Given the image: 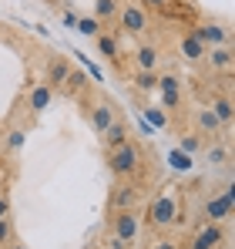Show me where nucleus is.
Listing matches in <instances>:
<instances>
[{
    "label": "nucleus",
    "mask_w": 235,
    "mask_h": 249,
    "mask_svg": "<svg viewBox=\"0 0 235 249\" xmlns=\"http://www.w3.org/2000/svg\"><path fill=\"white\" fill-rule=\"evenodd\" d=\"M108 168L118 178H138L141 175V148L134 142H124L108 152Z\"/></svg>",
    "instance_id": "f257e3e1"
},
{
    "label": "nucleus",
    "mask_w": 235,
    "mask_h": 249,
    "mask_svg": "<svg viewBox=\"0 0 235 249\" xmlns=\"http://www.w3.org/2000/svg\"><path fill=\"white\" fill-rule=\"evenodd\" d=\"M138 206H141L138 178H118V185L111 189V199H108V209L111 212H124V209H138Z\"/></svg>",
    "instance_id": "f03ea898"
},
{
    "label": "nucleus",
    "mask_w": 235,
    "mask_h": 249,
    "mask_svg": "<svg viewBox=\"0 0 235 249\" xmlns=\"http://www.w3.org/2000/svg\"><path fill=\"white\" fill-rule=\"evenodd\" d=\"M111 236H118V239L128 243V246L141 236V215H138V209L111 212Z\"/></svg>",
    "instance_id": "7ed1b4c3"
},
{
    "label": "nucleus",
    "mask_w": 235,
    "mask_h": 249,
    "mask_svg": "<svg viewBox=\"0 0 235 249\" xmlns=\"http://www.w3.org/2000/svg\"><path fill=\"white\" fill-rule=\"evenodd\" d=\"M225 239H229V229L222 222H205L195 236L185 243V249H222Z\"/></svg>",
    "instance_id": "20e7f679"
},
{
    "label": "nucleus",
    "mask_w": 235,
    "mask_h": 249,
    "mask_svg": "<svg viewBox=\"0 0 235 249\" xmlns=\"http://www.w3.org/2000/svg\"><path fill=\"white\" fill-rule=\"evenodd\" d=\"M178 202H175V196H168V192H161L155 202L148 206V222L155 226V229H165V226H171V222H178Z\"/></svg>",
    "instance_id": "39448f33"
},
{
    "label": "nucleus",
    "mask_w": 235,
    "mask_h": 249,
    "mask_svg": "<svg viewBox=\"0 0 235 249\" xmlns=\"http://www.w3.org/2000/svg\"><path fill=\"white\" fill-rule=\"evenodd\" d=\"M118 24H121V31L124 34H145L148 31V14H145V7L141 3H124V7H118Z\"/></svg>",
    "instance_id": "423d86ee"
},
{
    "label": "nucleus",
    "mask_w": 235,
    "mask_h": 249,
    "mask_svg": "<svg viewBox=\"0 0 235 249\" xmlns=\"http://www.w3.org/2000/svg\"><path fill=\"white\" fill-rule=\"evenodd\" d=\"M198 34V41L205 44V47H218V44H232V34H229V27L225 24H215V20H201L192 27Z\"/></svg>",
    "instance_id": "0eeeda50"
},
{
    "label": "nucleus",
    "mask_w": 235,
    "mask_h": 249,
    "mask_svg": "<svg viewBox=\"0 0 235 249\" xmlns=\"http://www.w3.org/2000/svg\"><path fill=\"white\" fill-rule=\"evenodd\" d=\"M232 215V192L225 189L222 196H212L205 206H201V219L205 222H225Z\"/></svg>",
    "instance_id": "6e6552de"
},
{
    "label": "nucleus",
    "mask_w": 235,
    "mask_h": 249,
    "mask_svg": "<svg viewBox=\"0 0 235 249\" xmlns=\"http://www.w3.org/2000/svg\"><path fill=\"white\" fill-rule=\"evenodd\" d=\"M71 68H74V64H71L64 54H54V57L47 61V68H44V84H47L50 91H61V84L71 74Z\"/></svg>",
    "instance_id": "1a4fd4ad"
},
{
    "label": "nucleus",
    "mask_w": 235,
    "mask_h": 249,
    "mask_svg": "<svg viewBox=\"0 0 235 249\" xmlns=\"http://www.w3.org/2000/svg\"><path fill=\"white\" fill-rule=\"evenodd\" d=\"M50 98H54V91H50L44 81H34L31 91H27V108H31V115L47 111V108H50Z\"/></svg>",
    "instance_id": "9d476101"
},
{
    "label": "nucleus",
    "mask_w": 235,
    "mask_h": 249,
    "mask_svg": "<svg viewBox=\"0 0 235 249\" xmlns=\"http://www.w3.org/2000/svg\"><path fill=\"white\" fill-rule=\"evenodd\" d=\"M115 118H118V115H115V108H111L108 101H94V105L87 108V122H91V128H94L98 135L115 122Z\"/></svg>",
    "instance_id": "9b49d317"
},
{
    "label": "nucleus",
    "mask_w": 235,
    "mask_h": 249,
    "mask_svg": "<svg viewBox=\"0 0 235 249\" xmlns=\"http://www.w3.org/2000/svg\"><path fill=\"white\" fill-rule=\"evenodd\" d=\"M101 142H104V152H111V148H118V145H124V142H131V131H128V124L124 122H111L104 131H101Z\"/></svg>",
    "instance_id": "f8f14e48"
},
{
    "label": "nucleus",
    "mask_w": 235,
    "mask_h": 249,
    "mask_svg": "<svg viewBox=\"0 0 235 249\" xmlns=\"http://www.w3.org/2000/svg\"><path fill=\"white\" fill-rule=\"evenodd\" d=\"M178 51H182V57H185V61H192V64H195V61L205 57V51H208V47L198 41L195 31H185V34H182V41H178Z\"/></svg>",
    "instance_id": "ddd939ff"
},
{
    "label": "nucleus",
    "mask_w": 235,
    "mask_h": 249,
    "mask_svg": "<svg viewBox=\"0 0 235 249\" xmlns=\"http://www.w3.org/2000/svg\"><path fill=\"white\" fill-rule=\"evenodd\" d=\"M158 61H161V54H158L155 44H141L134 51V68L138 71H158Z\"/></svg>",
    "instance_id": "4468645a"
},
{
    "label": "nucleus",
    "mask_w": 235,
    "mask_h": 249,
    "mask_svg": "<svg viewBox=\"0 0 235 249\" xmlns=\"http://www.w3.org/2000/svg\"><path fill=\"white\" fill-rule=\"evenodd\" d=\"M205 57H208V64H212L215 71H229V68H232V44L208 47V51H205Z\"/></svg>",
    "instance_id": "2eb2a0df"
},
{
    "label": "nucleus",
    "mask_w": 235,
    "mask_h": 249,
    "mask_svg": "<svg viewBox=\"0 0 235 249\" xmlns=\"http://www.w3.org/2000/svg\"><path fill=\"white\" fill-rule=\"evenodd\" d=\"M94 44H98V54H101L104 61H111V64H118V61H121V51H118V37H115V34L101 31V34L94 37Z\"/></svg>",
    "instance_id": "dca6fc26"
},
{
    "label": "nucleus",
    "mask_w": 235,
    "mask_h": 249,
    "mask_svg": "<svg viewBox=\"0 0 235 249\" xmlns=\"http://www.w3.org/2000/svg\"><path fill=\"white\" fill-rule=\"evenodd\" d=\"M212 115L222 122V128H229L235 118V105H232V98L229 94H218V98H212Z\"/></svg>",
    "instance_id": "f3484780"
},
{
    "label": "nucleus",
    "mask_w": 235,
    "mask_h": 249,
    "mask_svg": "<svg viewBox=\"0 0 235 249\" xmlns=\"http://www.w3.org/2000/svg\"><path fill=\"white\" fill-rule=\"evenodd\" d=\"M131 88L134 91H141V94H151L158 91V71H131Z\"/></svg>",
    "instance_id": "a211bd4d"
},
{
    "label": "nucleus",
    "mask_w": 235,
    "mask_h": 249,
    "mask_svg": "<svg viewBox=\"0 0 235 249\" xmlns=\"http://www.w3.org/2000/svg\"><path fill=\"white\" fill-rule=\"evenodd\" d=\"M195 124H198V135H218V131H222V122L212 115V108H198Z\"/></svg>",
    "instance_id": "6ab92c4d"
},
{
    "label": "nucleus",
    "mask_w": 235,
    "mask_h": 249,
    "mask_svg": "<svg viewBox=\"0 0 235 249\" xmlns=\"http://www.w3.org/2000/svg\"><path fill=\"white\" fill-rule=\"evenodd\" d=\"M61 91H64L67 98H78V94H84V91H87V78H84L81 71H74V68H71V74L64 78V84H61Z\"/></svg>",
    "instance_id": "aec40b11"
},
{
    "label": "nucleus",
    "mask_w": 235,
    "mask_h": 249,
    "mask_svg": "<svg viewBox=\"0 0 235 249\" xmlns=\"http://www.w3.org/2000/svg\"><path fill=\"white\" fill-rule=\"evenodd\" d=\"M118 7H121L118 0H98V3H94V17H98L101 24H108V20L118 17Z\"/></svg>",
    "instance_id": "412c9836"
},
{
    "label": "nucleus",
    "mask_w": 235,
    "mask_h": 249,
    "mask_svg": "<svg viewBox=\"0 0 235 249\" xmlns=\"http://www.w3.org/2000/svg\"><path fill=\"white\" fill-rule=\"evenodd\" d=\"M101 27H104V24H101L98 17H78V31L84 34V37H98Z\"/></svg>",
    "instance_id": "4be33fe9"
},
{
    "label": "nucleus",
    "mask_w": 235,
    "mask_h": 249,
    "mask_svg": "<svg viewBox=\"0 0 235 249\" xmlns=\"http://www.w3.org/2000/svg\"><path fill=\"white\" fill-rule=\"evenodd\" d=\"M198 148H201V135H182V142H178V152H185V155H195Z\"/></svg>",
    "instance_id": "5701e85b"
},
{
    "label": "nucleus",
    "mask_w": 235,
    "mask_h": 249,
    "mask_svg": "<svg viewBox=\"0 0 235 249\" xmlns=\"http://www.w3.org/2000/svg\"><path fill=\"white\" fill-rule=\"evenodd\" d=\"M158 91H182V78L178 74H158Z\"/></svg>",
    "instance_id": "b1692460"
},
{
    "label": "nucleus",
    "mask_w": 235,
    "mask_h": 249,
    "mask_svg": "<svg viewBox=\"0 0 235 249\" xmlns=\"http://www.w3.org/2000/svg\"><path fill=\"white\" fill-rule=\"evenodd\" d=\"M208 162L212 165H229V148L225 145H212L208 148Z\"/></svg>",
    "instance_id": "393cba45"
},
{
    "label": "nucleus",
    "mask_w": 235,
    "mask_h": 249,
    "mask_svg": "<svg viewBox=\"0 0 235 249\" xmlns=\"http://www.w3.org/2000/svg\"><path fill=\"white\" fill-rule=\"evenodd\" d=\"M7 148L10 152H20L24 148V128H10L7 131Z\"/></svg>",
    "instance_id": "a878e982"
},
{
    "label": "nucleus",
    "mask_w": 235,
    "mask_h": 249,
    "mask_svg": "<svg viewBox=\"0 0 235 249\" xmlns=\"http://www.w3.org/2000/svg\"><path fill=\"white\" fill-rule=\"evenodd\" d=\"M14 243V222L10 219H0V249H7Z\"/></svg>",
    "instance_id": "bb28decb"
},
{
    "label": "nucleus",
    "mask_w": 235,
    "mask_h": 249,
    "mask_svg": "<svg viewBox=\"0 0 235 249\" xmlns=\"http://www.w3.org/2000/svg\"><path fill=\"white\" fill-rule=\"evenodd\" d=\"M161 94V105L165 108H178L182 105V91H158Z\"/></svg>",
    "instance_id": "cd10ccee"
},
{
    "label": "nucleus",
    "mask_w": 235,
    "mask_h": 249,
    "mask_svg": "<svg viewBox=\"0 0 235 249\" xmlns=\"http://www.w3.org/2000/svg\"><path fill=\"white\" fill-rule=\"evenodd\" d=\"M148 249H182V243H175V239H168V236H161V239H155Z\"/></svg>",
    "instance_id": "c85d7f7f"
},
{
    "label": "nucleus",
    "mask_w": 235,
    "mask_h": 249,
    "mask_svg": "<svg viewBox=\"0 0 235 249\" xmlns=\"http://www.w3.org/2000/svg\"><path fill=\"white\" fill-rule=\"evenodd\" d=\"M148 118H151V122L158 124V128H165V124H168V118H165V111H155V108H148Z\"/></svg>",
    "instance_id": "c756f323"
},
{
    "label": "nucleus",
    "mask_w": 235,
    "mask_h": 249,
    "mask_svg": "<svg viewBox=\"0 0 235 249\" xmlns=\"http://www.w3.org/2000/svg\"><path fill=\"white\" fill-rule=\"evenodd\" d=\"M145 7H155V10H168L171 7V0H141Z\"/></svg>",
    "instance_id": "7c9ffc66"
},
{
    "label": "nucleus",
    "mask_w": 235,
    "mask_h": 249,
    "mask_svg": "<svg viewBox=\"0 0 235 249\" xmlns=\"http://www.w3.org/2000/svg\"><path fill=\"white\" fill-rule=\"evenodd\" d=\"M0 219H10V202H7V196H0Z\"/></svg>",
    "instance_id": "2f4dec72"
},
{
    "label": "nucleus",
    "mask_w": 235,
    "mask_h": 249,
    "mask_svg": "<svg viewBox=\"0 0 235 249\" xmlns=\"http://www.w3.org/2000/svg\"><path fill=\"white\" fill-rule=\"evenodd\" d=\"M7 249H27V246H24V243H10Z\"/></svg>",
    "instance_id": "473e14b6"
},
{
    "label": "nucleus",
    "mask_w": 235,
    "mask_h": 249,
    "mask_svg": "<svg viewBox=\"0 0 235 249\" xmlns=\"http://www.w3.org/2000/svg\"><path fill=\"white\" fill-rule=\"evenodd\" d=\"M101 249H108V246H101Z\"/></svg>",
    "instance_id": "72a5a7b5"
}]
</instances>
